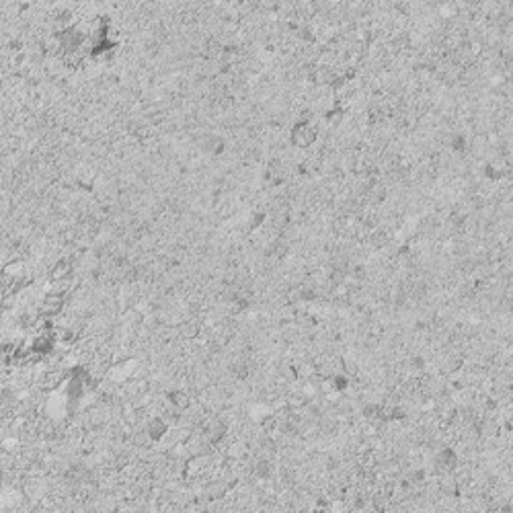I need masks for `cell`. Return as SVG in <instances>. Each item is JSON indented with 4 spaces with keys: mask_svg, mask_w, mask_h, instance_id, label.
Listing matches in <instances>:
<instances>
[{
    "mask_svg": "<svg viewBox=\"0 0 513 513\" xmlns=\"http://www.w3.org/2000/svg\"><path fill=\"white\" fill-rule=\"evenodd\" d=\"M433 464H435V468L439 470V472L450 474V472H454V470H456V466H458V454H456L454 448H441L435 454Z\"/></svg>",
    "mask_w": 513,
    "mask_h": 513,
    "instance_id": "obj_1",
    "label": "cell"
},
{
    "mask_svg": "<svg viewBox=\"0 0 513 513\" xmlns=\"http://www.w3.org/2000/svg\"><path fill=\"white\" fill-rule=\"evenodd\" d=\"M169 403H171L175 409H179V411H185V409H189V405H191V396H189L185 390H181V388H175V390L169 392Z\"/></svg>",
    "mask_w": 513,
    "mask_h": 513,
    "instance_id": "obj_2",
    "label": "cell"
},
{
    "mask_svg": "<svg viewBox=\"0 0 513 513\" xmlns=\"http://www.w3.org/2000/svg\"><path fill=\"white\" fill-rule=\"evenodd\" d=\"M62 304H64V298L60 294H49L46 298V302L41 304V312H44V314H53V312H58L62 308Z\"/></svg>",
    "mask_w": 513,
    "mask_h": 513,
    "instance_id": "obj_3",
    "label": "cell"
},
{
    "mask_svg": "<svg viewBox=\"0 0 513 513\" xmlns=\"http://www.w3.org/2000/svg\"><path fill=\"white\" fill-rule=\"evenodd\" d=\"M70 273H72V263L60 261V263H55L53 269H51V280H55V281L68 280V277H70Z\"/></svg>",
    "mask_w": 513,
    "mask_h": 513,
    "instance_id": "obj_4",
    "label": "cell"
},
{
    "mask_svg": "<svg viewBox=\"0 0 513 513\" xmlns=\"http://www.w3.org/2000/svg\"><path fill=\"white\" fill-rule=\"evenodd\" d=\"M349 376L347 373H335V376H330V386H332V390L335 392H345L349 388Z\"/></svg>",
    "mask_w": 513,
    "mask_h": 513,
    "instance_id": "obj_5",
    "label": "cell"
},
{
    "mask_svg": "<svg viewBox=\"0 0 513 513\" xmlns=\"http://www.w3.org/2000/svg\"><path fill=\"white\" fill-rule=\"evenodd\" d=\"M296 373L298 378H304V380H310L316 376V366L312 362H302L298 368H296Z\"/></svg>",
    "mask_w": 513,
    "mask_h": 513,
    "instance_id": "obj_6",
    "label": "cell"
},
{
    "mask_svg": "<svg viewBox=\"0 0 513 513\" xmlns=\"http://www.w3.org/2000/svg\"><path fill=\"white\" fill-rule=\"evenodd\" d=\"M148 433H150V437H152V439H160V437L166 433V423H164L162 419H154V421L150 423Z\"/></svg>",
    "mask_w": 513,
    "mask_h": 513,
    "instance_id": "obj_7",
    "label": "cell"
},
{
    "mask_svg": "<svg viewBox=\"0 0 513 513\" xmlns=\"http://www.w3.org/2000/svg\"><path fill=\"white\" fill-rule=\"evenodd\" d=\"M181 335H183L185 339H195V337L199 335V325L193 323V321L183 323V325H181Z\"/></svg>",
    "mask_w": 513,
    "mask_h": 513,
    "instance_id": "obj_8",
    "label": "cell"
},
{
    "mask_svg": "<svg viewBox=\"0 0 513 513\" xmlns=\"http://www.w3.org/2000/svg\"><path fill=\"white\" fill-rule=\"evenodd\" d=\"M51 343H53V339H51L49 335H41V337L35 341V351H39V353H49V351H51Z\"/></svg>",
    "mask_w": 513,
    "mask_h": 513,
    "instance_id": "obj_9",
    "label": "cell"
}]
</instances>
